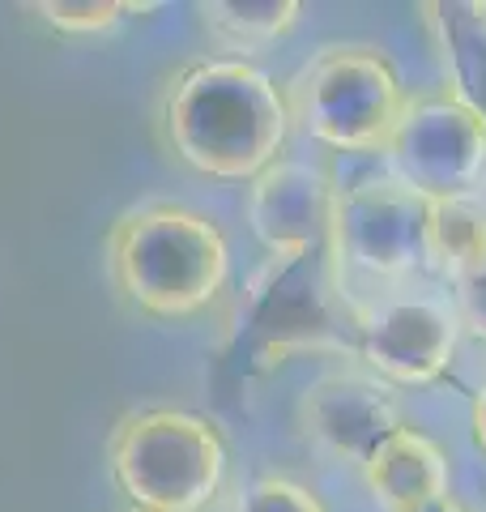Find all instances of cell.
I'll list each match as a JSON object with an SVG mask.
<instances>
[{
	"instance_id": "1",
	"label": "cell",
	"mask_w": 486,
	"mask_h": 512,
	"mask_svg": "<svg viewBox=\"0 0 486 512\" xmlns=\"http://www.w3.org/2000/svg\"><path fill=\"white\" fill-rule=\"evenodd\" d=\"M158 128L184 167L222 184H248L273 167L290 137L286 90L252 60H192L167 82Z\"/></svg>"
},
{
	"instance_id": "2",
	"label": "cell",
	"mask_w": 486,
	"mask_h": 512,
	"mask_svg": "<svg viewBox=\"0 0 486 512\" xmlns=\"http://www.w3.org/2000/svg\"><path fill=\"white\" fill-rule=\"evenodd\" d=\"M107 282L150 320H192L231 282V239L209 214L180 201L124 210L103 239Z\"/></svg>"
},
{
	"instance_id": "3",
	"label": "cell",
	"mask_w": 486,
	"mask_h": 512,
	"mask_svg": "<svg viewBox=\"0 0 486 512\" xmlns=\"http://www.w3.org/2000/svg\"><path fill=\"white\" fill-rule=\"evenodd\" d=\"M282 90L290 124L337 154H384L410 103L393 56L359 39L316 47Z\"/></svg>"
},
{
	"instance_id": "4",
	"label": "cell",
	"mask_w": 486,
	"mask_h": 512,
	"mask_svg": "<svg viewBox=\"0 0 486 512\" xmlns=\"http://www.w3.org/2000/svg\"><path fill=\"white\" fill-rule=\"evenodd\" d=\"M226 440L214 419L175 406L133 410L111 427L107 470L137 512H201L226 483Z\"/></svg>"
},
{
	"instance_id": "5",
	"label": "cell",
	"mask_w": 486,
	"mask_h": 512,
	"mask_svg": "<svg viewBox=\"0 0 486 512\" xmlns=\"http://www.w3.org/2000/svg\"><path fill=\"white\" fill-rule=\"evenodd\" d=\"M427 201L405 188L397 175H363L333 192L329 222V269L337 291L346 282H405L427 265L423 248Z\"/></svg>"
},
{
	"instance_id": "6",
	"label": "cell",
	"mask_w": 486,
	"mask_h": 512,
	"mask_svg": "<svg viewBox=\"0 0 486 512\" xmlns=\"http://www.w3.org/2000/svg\"><path fill=\"white\" fill-rule=\"evenodd\" d=\"M384 158L393 167L388 175L423 201L478 197L486 180V124L448 90L410 94Z\"/></svg>"
},
{
	"instance_id": "7",
	"label": "cell",
	"mask_w": 486,
	"mask_h": 512,
	"mask_svg": "<svg viewBox=\"0 0 486 512\" xmlns=\"http://www.w3.org/2000/svg\"><path fill=\"white\" fill-rule=\"evenodd\" d=\"M359 359L388 384H435L461 346L452 303L431 295H384L350 303Z\"/></svg>"
},
{
	"instance_id": "8",
	"label": "cell",
	"mask_w": 486,
	"mask_h": 512,
	"mask_svg": "<svg viewBox=\"0 0 486 512\" xmlns=\"http://www.w3.org/2000/svg\"><path fill=\"white\" fill-rule=\"evenodd\" d=\"M295 423L303 440L324 461L363 470V461L376 453L380 440L405 427V414L393 384L380 380L376 372H367V367H333V372H320L299 393Z\"/></svg>"
},
{
	"instance_id": "9",
	"label": "cell",
	"mask_w": 486,
	"mask_h": 512,
	"mask_svg": "<svg viewBox=\"0 0 486 512\" xmlns=\"http://www.w3.org/2000/svg\"><path fill=\"white\" fill-rule=\"evenodd\" d=\"M333 175L316 163L299 158H278L256 180H248L243 192V218L256 244L269 252L278 265H299L329 244L333 222Z\"/></svg>"
},
{
	"instance_id": "10",
	"label": "cell",
	"mask_w": 486,
	"mask_h": 512,
	"mask_svg": "<svg viewBox=\"0 0 486 512\" xmlns=\"http://www.w3.org/2000/svg\"><path fill=\"white\" fill-rule=\"evenodd\" d=\"M363 483L384 512H414L431 500L452 495V466L448 453L418 427H397L384 436L380 448L363 461Z\"/></svg>"
},
{
	"instance_id": "11",
	"label": "cell",
	"mask_w": 486,
	"mask_h": 512,
	"mask_svg": "<svg viewBox=\"0 0 486 512\" xmlns=\"http://www.w3.org/2000/svg\"><path fill=\"white\" fill-rule=\"evenodd\" d=\"M448 94L486 124V5H423Z\"/></svg>"
},
{
	"instance_id": "12",
	"label": "cell",
	"mask_w": 486,
	"mask_h": 512,
	"mask_svg": "<svg viewBox=\"0 0 486 512\" xmlns=\"http://www.w3.org/2000/svg\"><path fill=\"white\" fill-rule=\"evenodd\" d=\"M423 248L435 274L457 282L486 261V201H427L423 214Z\"/></svg>"
},
{
	"instance_id": "13",
	"label": "cell",
	"mask_w": 486,
	"mask_h": 512,
	"mask_svg": "<svg viewBox=\"0 0 486 512\" xmlns=\"http://www.w3.org/2000/svg\"><path fill=\"white\" fill-rule=\"evenodd\" d=\"M201 26L209 30L222 52H239V60L286 39L299 26L303 5L299 0H214V5H197Z\"/></svg>"
},
{
	"instance_id": "14",
	"label": "cell",
	"mask_w": 486,
	"mask_h": 512,
	"mask_svg": "<svg viewBox=\"0 0 486 512\" xmlns=\"http://www.w3.org/2000/svg\"><path fill=\"white\" fill-rule=\"evenodd\" d=\"M35 13L64 35H107L137 13H158V5H141V0H43Z\"/></svg>"
},
{
	"instance_id": "15",
	"label": "cell",
	"mask_w": 486,
	"mask_h": 512,
	"mask_svg": "<svg viewBox=\"0 0 486 512\" xmlns=\"http://www.w3.org/2000/svg\"><path fill=\"white\" fill-rule=\"evenodd\" d=\"M231 512H329V508H324V500L312 487L295 483V478L261 474V478H252V483L239 491V500H235Z\"/></svg>"
},
{
	"instance_id": "16",
	"label": "cell",
	"mask_w": 486,
	"mask_h": 512,
	"mask_svg": "<svg viewBox=\"0 0 486 512\" xmlns=\"http://www.w3.org/2000/svg\"><path fill=\"white\" fill-rule=\"evenodd\" d=\"M448 286H452V312L461 320V333H474L478 342H486V261Z\"/></svg>"
},
{
	"instance_id": "17",
	"label": "cell",
	"mask_w": 486,
	"mask_h": 512,
	"mask_svg": "<svg viewBox=\"0 0 486 512\" xmlns=\"http://www.w3.org/2000/svg\"><path fill=\"white\" fill-rule=\"evenodd\" d=\"M469 431H474V444L486 453V380L474 389V402H469Z\"/></svg>"
},
{
	"instance_id": "18",
	"label": "cell",
	"mask_w": 486,
	"mask_h": 512,
	"mask_svg": "<svg viewBox=\"0 0 486 512\" xmlns=\"http://www.w3.org/2000/svg\"><path fill=\"white\" fill-rule=\"evenodd\" d=\"M414 512H474V508H465L457 495H444V500H431V504H423V508H414Z\"/></svg>"
},
{
	"instance_id": "19",
	"label": "cell",
	"mask_w": 486,
	"mask_h": 512,
	"mask_svg": "<svg viewBox=\"0 0 486 512\" xmlns=\"http://www.w3.org/2000/svg\"><path fill=\"white\" fill-rule=\"evenodd\" d=\"M128 512H137V508H128Z\"/></svg>"
}]
</instances>
